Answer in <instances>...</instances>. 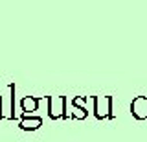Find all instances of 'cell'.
Instances as JSON below:
<instances>
[{"mask_svg": "<svg viewBox=\"0 0 147 142\" xmlns=\"http://www.w3.org/2000/svg\"><path fill=\"white\" fill-rule=\"evenodd\" d=\"M136 105H138V116H145L147 114V111H145V107H147V103H145V100H138L136 102Z\"/></svg>", "mask_w": 147, "mask_h": 142, "instance_id": "6da1fadb", "label": "cell"}]
</instances>
